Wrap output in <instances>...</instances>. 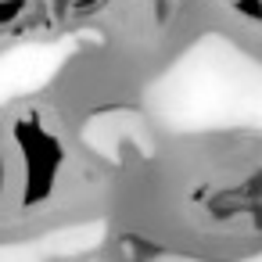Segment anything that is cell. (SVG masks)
Here are the masks:
<instances>
[{
  "label": "cell",
  "mask_w": 262,
  "mask_h": 262,
  "mask_svg": "<svg viewBox=\"0 0 262 262\" xmlns=\"http://www.w3.org/2000/svg\"><path fill=\"white\" fill-rule=\"evenodd\" d=\"M108 0H58V15L61 18H86V15H97Z\"/></svg>",
  "instance_id": "6da1fadb"
}]
</instances>
